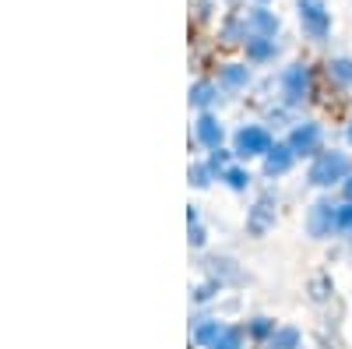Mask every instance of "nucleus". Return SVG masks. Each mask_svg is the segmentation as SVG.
Segmentation results:
<instances>
[{
  "label": "nucleus",
  "instance_id": "24",
  "mask_svg": "<svg viewBox=\"0 0 352 349\" xmlns=\"http://www.w3.org/2000/svg\"><path fill=\"white\" fill-rule=\"evenodd\" d=\"M328 78L338 81V85H352V61L349 56H335V61L328 64Z\"/></svg>",
  "mask_w": 352,
  "mask_h": 349
},
{
  "label": "nucleus",
  "instance_id": "9",
  "mask_svg": "<svg viewBox=\"0 0 352 349\" xmlns=\"http://www.w3.org/2000/svg\"><path fill=\"white\" fill-rule=\"evenodd\" d=\"M194 138H197L201 149L215 152V149H222V141H226V127H222V120H219L215 113L204 109V113L197 116V124H194Z\"/></svg>",
  "mask_w": 352,
  "mask_h": 349
},
{
  "label": "nucleus",
  "instance_id": "21",
  "mask_svg": "<svg viewBox=\"0 0 352 349\" xmlns=\"http://www.w3.org/2000/svg\"><path fill=\"white\" fill-rule=\"evenodd\" d=\"M215 99H219V85H212V81H197L194 89H190V103H194L201 113L208 109Z\"/></svg>",
  "mask_w": 352,
  "mask_h": 349
},
{
  "label": "nucleus",
  "instance_id": "28",
  "mask_svg": "<svg viewBox=\"0 0 352 349\" xmlns=\"http://www.w3.org/2000/svg\"><path fill=\"white\" fill-rule=\"evenodd\" d=\"M345 240H349V247H352V229H349V233H345Z\"/></svg>",
  "mask_w": 352,
  "mask_h": 349
},
{
  "label": "nucleus",
  "instance_id": "22",
  "mask_svg": "<svg viewBox=\"0 0 352 349\" xmlns=\"http://www.w3.org/2000/svg\"><path fill=\"white\" fill-rule=\"evenodd\" d=\"M243 342H247V328H240V325H226V332L219 335V342H215L212 349H243Z\"/></svg>",
  "mask_w": 352,
  "mask_h": 349
},
{
  "label": "nucleus",
  "instance_id": "27",
  "mask_svg": "<svg viewBox=\"0 0 352 349\" xmlns=\"http://www.w3.org/2000/svg\"><path fill=\"white\" fill-rule=\"evenodd\" d=\"M345 141H349V149H352V124L345 127Z\"/></svg>",
  "mask_w": 352,
  "mask_h": 349
},
{
  "label": "nucleus",
  "instance_id": "12",
  "mask_svg": "<svg viewBox=\"0 0 352 349\" xmlns=\"http://www.w3.org/2000/svg\"><path fill=\"white\" fill-rule=\"evenodd\" d=\"M247 32H250V36H261V39H275L278 18H275L272 11H264V8H254V11L247 14Z\"/></svg>",
  "mask_w": 352,
  "mask_h": 349
},
{
  "label": "nucleus",
  "instance_id": "7",
  "mask_svg": "<svg viewBox=\"0 0 352 349\" xmlns=\"http://www.w3.org/2000/svg\"><path fill=\"white\" fill-rule=\"evenodd\" d=\"M300 21H303V32L310 39H328L331 32V14L324 8V0H300Z\"/></svg>",
  "mask_w": 352,
  "mask_h": 349
},
{
  "label": "nucleus",
  "instance_id": "11",
  "mask_svg": "<svg viewBox=\"0 0 352 349\" xmlns=\"http://www.w3.org/2000/svg\"><path fill=\"white\" fill-rule=\"evenodd\" d=\"M226 332V321L222 317H208V314H201V317H194V328H190V339H194V346H201V349H212L215 342H219V335Z\"/></svg>",
  "mask_w": 352,
  "mask_h": 349
},
{
  "label": "nucleus",
  "instance_id": "1",
  "mask_svg": "<svg viewBox=\"0 0 352 349\" xmlns=\"http://www.w3.org/2000/svg\"><path fill=\"white\" fill-rule=\"evenodd\" d=\"M352 173V159L338 149H324L320 156L310 159V169H307V184L310 187H320V191H331V187H342Z\"/></svg>",
  "mask_w": 352,
  "mask_h": 349
},
{
  "label": "nucleus",
  "instance_id": "23",
  "mask_svg": "<svg viewBox=\"0 0 352 349\" xmlns=\"http://www.w3.org/2000/svg\"><path fill=\"white\" fill-rule=\"evenodd\" d=\"M219 293H222V286H219L215 279H204V282H197V286H194L190 300H194V307H204V304H212Z\"/></svg>",
  "mask_w": 352,
  "mask_h": 349
},
{
  "label": "nucleus",
  "instance_id": "20",
  "mask_svg": "<svg viewBox=\"0 0 352 349\" xmlns=\"http://www.w3.org/2000/svg\"><path fill=\"white\" fill-rule=\"evenodd\" d=\"M187 177H190V187H197V191L212 187V180H219V177H215V169L208 166V159H201V162H190Z\"/></svg>",
  "mask_w": 352,
  "mask_h": 349
},
{
  "label": "nucleus",
  "instance_id": "13",
  "mask_svg": "<svg viewBox=\"0 0 352 349\" xmlns=\"http://www.w3.org/2000/svg\"><path fill=\"white\" fill-rule=\"evenodd\" d=\"M250 85V67H243V64H229V67H222V74H219V89H226V92H243Z\"/></svg>",
  "mask_w": 352,
  "mask_h": 349
},
{
  "label": "nucleus",
  "instance_id": "5",
  "mask_svg": "<svg viewBox=\"0 0 352 349\" xmlns=\"http://www.w3.org/2000/svg\"><path fill=\"white\" fill-rule=\"evenodd\" d=\"M278 85H282V103L285 106H300L314 96V74H310L307 64H289L282 71Z\"/></svg>",
  "mask_w": 352,
  "mask_h": 349
},
{
  "label": "nucleus",
  "instance_id": "3",
  "mask_svg": "<svg viewBox=\"0 0 352 349\" xmlns=\"http://www.w3.org/2000/svg\"><path fill=\"white\" fill-rule=\"evenodd\" d=\"M272 131L261 127V124H243L236 134H232V156L236 159H264L272 152Z\"/></svg>",
  "mask_w": 352,
  "mask_h": 349
},
{
  "label": "nucleus",
  "instance_id": "15",
  "mask_svg": "<svg viewBox=\"0 0 352 349\" xmlns=\"http://www.w3.org/2000/svg\"><path fill=\"white\" fill-rule=\"evenodd\" d=\"M229 191H236V194H243V191H250V184H254V177H250V169L247 166H240V162H232L229 169H222V177H219Z\"/></svg>",
  "mask_w": 352,
  "mask_h": 349
},
{
  "label": "nucleus",
  "instance_id": "14",
  "mask_svg": "<svg viewBox=\"0 0 352 349\" xmlns=\"http://www.w3.org/2000/svg\"><path fill=\"white\" fill-rule=\"evenodd\" d=\"M264 349H303V332L296 325H278L275 335L264 342Z\"/></svg>",
  "mask_w": 352,
  "mask_h": 349
},
{
  "label": "nucleus",
  "instance_id": "8",
  "mask_svg": "<svg viewBox=\"0 0 352 349\" xmlns=\"http://www.w3.org/2000/svg\"><path fill=\"white\" fill-rule=\"evenodd\" d=\"M204 275L215 279L222 289L243 282V268L236 265V257H229V254H208L204 257Z\"/></svg>",
  "mask_w": 352,
  "mask_h": 349
},
{
  "label": "nucleus",
  "instance_id": "19",
  "mask_svg": "<svg viewBox=\"0 0 352 349\" xmlns=\"http://www.w3.org/2000/svg\"><path fill=\"white\" fill-rule=\"evenodd\" d=\"M307 293H310V300H314V304H328V300H331V293H335L331 275H328V272L314 275V279L307 282Z\"/></svg>",
  "mask_w": 352,
  "mask_h": 349
},
{
  "label": "nucleus",
  "instance_id": "26",
  "mask_svg": "<svg viewBox=\"0 0 352 349\" xmlns=\"http://www.w3.org/2000/svg\"><path fill=\"white\" fill-rule=\"evenodd\" d=\"M342 194H345V201H352V173H349V180L342 184Z\"/></svg>",
  "mask_w": 352,
  "mask_h": 349
},
{
  "label": "nucleus",
  "instance_id": "16",
  "mask_svg": "<svg viewBox=\"0 0 352 349\" xmlns=\"http://www.w3.org/2000/svg\"><path fill=\"white\" fill-rule=\"evenodd\" d=\"M187 240H190V247H194V251H201L204 244H208V226H204V219H201L197 205H190V209H187Z\"/></svg>",
  "mask_w": 352,
  "mask_h": 349
},
{
  "label": "nucleus",
  "instance_id": "25",
  "mask_svg": "<svg viewBox=\"0 0 352 349\" xmlns=\"http://www.w3.org/2000/svg\"><path fill=\"white\" fill-rule=\"evenodd\" d=\"M232 159H236V156H232L229 149H215V152H208V166L215 169V177H222V169H229Z\"/></svg>",
  "mask_w": 352,
  "mask_h": 349
},
{
  "label": "nucleus",
  "instance_id": "10",
  "mask_svg": "<svg viewBox=\"0 0 352 349\" xmlns=\"http://www.w3.org/2000/svg\"><path fill=\"white\" fill-rule=\"evenodd\" d=\"M292 166H296V152H292L285 141H275L272 152L264 156V166L261 169H264V177H268V180H278V177H285Z\"/></svg>",
  "mask_w": 352,
  "mask_h": 349
},
{
  "label": "nucleus",
  "instance_id": "17",
  "mask_svg": "<svg viewBox=\"0 0 352 349\" xmlns=\"http://www.w3.org/2000/svg\"><path fill=\"white\" fill-rule=\"evenodd\" d=\"M275 53H278V43H275V39H261V36H250V39H247V56H250L254 64L275 61Z\"/></svg>",
  "mask_w": 352,
  "mask_h": 349
},
{
  "label": "nucleus",
  "instance_id": "18",
  "mask_svg": "<svg viewBox=\"0 0 352 349\" xmlns=\"http://www.w3.org/2000/svg\"><path fill=\"white\" fill-rule=\"evenodd\" d=\"M275 328H278L275 317H268V314H257V317H250V321H247V335H250L254 342H261V346L275 335Z\"/></svg>",
  "mask_w": 352,
  "mask_h": 349
},
{
  "label": "nucleus",
  "instance_id": "2",
  "mask_svg": "<svg viewBox=\"0 0 352 349\" xmlns=\"http://www.w3.org/2000/svg\"><path fill=\"white\" fill-rule=\"evenodd\" d=\"M338 209H342V201H331V198H317L314 205L307 209V233L314 240H335V237H342Z\"/></svg>",
  "mask_w": 352,
  "mask_h": 349
},
{
  "label": "nucleus",
  "instance_id": "6",
  "mask_svg": "<svg viewBox=\"0 0 352 349\" xmlns=\"http://www.w3.org/2000/svg\"><path fill=\"white\" fill-rule=\"evenodd\" d=\"M285 145L296 152V159H314L324 152V131H320L317 120H300V124H292Z\"/></svg>",
  "mask_w": 352,
  "mask_h": 349
},
{
  "label": "nucleus",
  "instance_id": "4",
  "mask_svg": "<svg viewBox=\"0 0 352 349\" xmlns=\"http://www.w3.org/2000/svg\"><path fill=\"white\" fill-rule=\"evenodd\" d=\"M275 222H278V198L272 191H264L247 209V237H254V240L268 237V233L275 229Z\"/></svg>",
  "mask_w": 352,
  "mask_h": 349
},
{
  "label": "nucleus",
  "instance_id": "29",
  "mask_svg": "<svg viewBox=\"0 0 352 349\" xmlns=\"http://www.w3.org/2000/svg\"><path fill=\"white\" fill-rule=\"evenodd\" d=\"M261 4H264V0H261Z\"/></svg>",
  "mask_w": 352,
  "mask_h": 349
}]
</instances>
